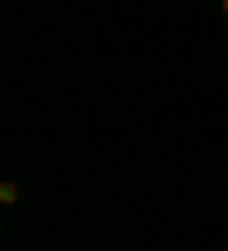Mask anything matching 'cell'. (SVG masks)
I'll return each mask as SVG.
<instances>
[{
    "instance_id": "cell-1",
    "label": "cell",
    "mask_w": 228,
    "mask_h": 251,
    "mask_svg": "<svg viewBox=\"0 0 228 251\" xmlns=\"http://www.w3.org/2000/svg\"><path fill=\"white\" fill-rule=\"evenodd\" d=\"M224 14H228V0H224Z\"/></svg>"
}]
</instances>
